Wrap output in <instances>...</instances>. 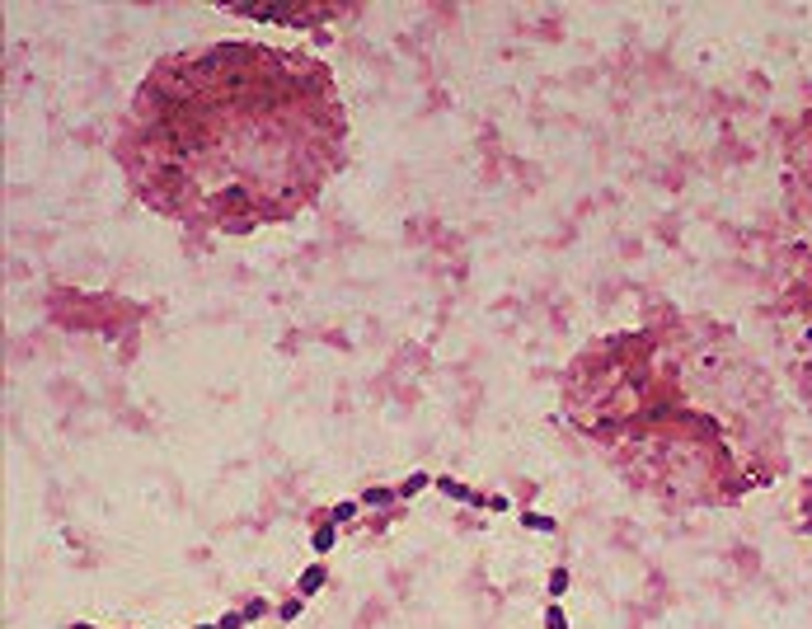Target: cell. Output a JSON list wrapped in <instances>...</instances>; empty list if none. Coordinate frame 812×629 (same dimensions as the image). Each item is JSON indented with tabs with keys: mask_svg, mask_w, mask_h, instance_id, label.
<instances>
[{
	"mask_svg": "<svg viewBox=\"0 0 812 629\" xmlns=\"http://www.w3.org/2000/svg\"><path fill=\"white\" fill-rule=\"evenodd\" d=\"M432 484H437V489H442L446 498H456V502H474V507H479V502H489V498H479V493H474V489H465V484H460V479H446V474H442V479H432Z\"/></svg>",
	"mask_w": 812,
	"mask_h": 629,
	"instance_id": "cell-1",
	"label": "cell"
},
{
	"mask_svg": "<svg viewBox=\"0 0 812 629\" xmlns=\"http://www.w3.org/2000/svg\"><path fill=\"white\" fill-rule=\"evenodd\" d=\"M319 587H324V564H310L306 573L296 577V592H301V597H314Z\"/></svg>",
	"mask_w": 812,
	"mask_h": 629,
	"instance_id": "cell-2",
	"label": "cell"
},
{
	"mask_svg": "<svg viewBox=\"0 0 812 629\" xmlns=\"http://www.w3.org/2000/svg\"><path fill=\"white\" fill-rule=\"evenodd\" d=\"M310 545H314V554H329V550H334V526L324 522L319 531H314V540H310Z\"/></svg>",
	"mask_w": 812,
	"mask_h": 629,
	"instance_id": "cell-3",
	"label": "cell"
},
{
	"mask_svg": "<svg viewBox=\"0 0 812 629\" xmlns=\"http://www.w3.org/2000/svg\"><path fill=\"white\" fill-rule=\"evenodd\" d=\"M348 517H357V502H339V507H329V512H324V522H329V526L348 522Z\"/></svg>",
	"mask_w": 812,
	"mask_h": 629,
	"instance_id": "cell-4",
	"label": "cell"
},
{
	"mask_svg": "<svg viewBox=\"0 0 812 629\" xmlns=\"http://www.w3.org/2000/svg\"><path fill=\"white\" fill-rule=\"evenodd\" d=\"M432 484V474H414V479H404V489H399V498H414V493H423Z\"/></svg>",
	"mask_w": 812,
	"mask_h": 629,
	"instance_id": "cell-5",
	"label": "cell"
},
{
	"mask_svg": "<svg viewBox=\"0 0 812 629\" xmlns=\"http://www.w3.org/2000/svg\"><path fill=\"white\" fill-rule=\"evenodd\" d=\"M522 526L526 531H554V517H545V512H526Z\"/></svg>",
	"mask_w": 812,
	"mask_h": 629,
	"instance_id": "cell-6",
	"label": "cell"
},
{
	"mask_svg": "<svg viewBox=\"0 0 812 629\" xmlns=\"http://www.w3.org/2000/svg\"><path fill=\"white\" fill-rule=\"evenodd\" d=\"M568 592V568H554L550 573V597H564Z\"/></svg>",
	"mask_w": 812,
	"mask_h": 629,
	"instance_id": "cell-7",
	"label": "cell"
},
{
	"mask_svg": "<svg viewBox=\"0 0 812 629\" xmlns=\"http://www.w3.org/2000/svg\"><path fill=\"white\" fill-rule=\"evenodd\" d=\"M390 498H394L390 489H367V493H362V502H367V507H385Z\"/></svg>",
	"mask_w": 812,
	"mask_h": 629,
	"instance_id": "cell-8",
	"label": "cell"
},
{
	"mask_svg": "<svg viewBox=\"0 0 812 629\" xmlns=\"http://www.w3.org/2000/svg\"><path fill=\"white\" fill-rule=\"evenodd\" d=\"M545 629H568V615H564L559 606H550V610H545Z\"/></svg>",
	"mask_w": 812,
	"mask_h": 629,
	"instance_id": "cell-9",
	"label": "cell"
},
{
	"mask_svg": "<svg viewBox=\"0 0 812 629\" xmlns=\"http://www.w3.org/2000/svg\"><path fill=\"white\" fill-rule=\"evenodd\" d=\"M244 620H249V615H244V610H231V615H221V620H216V625H221V629H244Z\"/></svg>",
	"mask_w": 812,
	"mask_h": 629,
	"instance_id": "cell-10",
	"label": "cell"
},
{
	"mask_svg": "<svg viewBox=\"0 0 812 629\" xmlns=\"http://www.w3.org/2000/svg\"><path fill=\"white\" fill-rule=\"evenodd\" d=\"M277 615H282V620H296V615H301V597H291V601H282V606H277Z\"/></svg>",
	"mask_w": 812,
	"mask_h": 629,
	"instance_id": "cell-11",
	"label": "cell"
},
{
	"mask_svg": "<svg viewBox=\"0 0 812 629\" xmlns=\"http://www.w3.org/2000/svg\"><path fill=\"white\" fill-rule=\"evenodd\" d=\"M263 610H268V601H249V606H244V615H249V620H259Z\"/></svg>",
	"mask_w": 812,
	"mask_h": 629,
	"instance_id": "cell-12",
	"label": "cell"
},
{
	"mask_svg": "<svg viewBox=\"0 0 812 629\" xmlns=\"http://www.w3.org/2000/svg\"><path fill=\"white\" fill-rule=\"evenodd\" d=\"M197 629H221V625H197Z\"/></svg>",
	"mask_w": 812,
	"mask_h": 629,
	"instance_id": "cell-13",
	"label": "cell"
},
{
	"mask_svg": "<svg viewBox=\"0 0 812 629\" xmlns=\"http://www.w3.org/2000/svg\"><path fill=\"white\" fill-rule=\"evenodd\" d=\"M71 629H94V625H71Z\"/></svg>",
	"mask_w": 812,
	"mask_h": 629,
	"instance_id": "cell-14",
	"label": "cell"
}]
</instances>
